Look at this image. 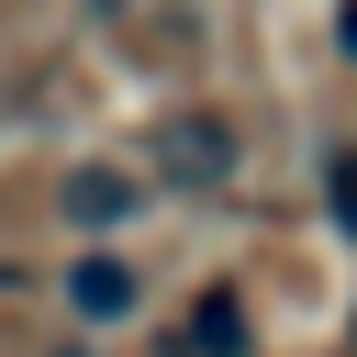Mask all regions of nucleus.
Here are the masks:
<instances>
[{"instance_id": "nucleus-1", "label": "nucleus", "mask_w": 357, "mask_h": 357, "mask_svg": "<svg viewBox=\"0 0 357 357\" xmlns=\"http://www.w3.org/2000/svg\"><path fill=\"white\" fill-rule=\"evenodd\" d=\"M156 167H167V178H190V190H212V178L234 167V134H223L212 112H178V123L156 134Z\"/></svg>"}, {"instance_id": "nucleus-2", "label": "nucleus", "mask_w": 357, "mask_h": 357, "mask_svg": "<svg viewBox=\"0 0 357 357\" xmlns=\"http://www.w3.org/2000/svg\"><path fill=\"white\" fill-rule=\"evenodd\" d=\"M67 212L100 234V223H123V212H134V178H123V167H78V178H67Z\"/></svg>"}, {"instance_id": "nucleus-3", "label": "nucleus", "mask_w": 357, "mask_h": 357, "mask_svg": "<svg viewBox=\"0 0 357 357\" xmlns=\"http://www.w3.org/2000/svg\"><path fill=\"white\" fill-rule=\"evenodd\" d=\"M67 301H78L89 324H112V312H134V268H112V257H89V268L67 279Z\"/></svg>"}, {"instance_id": "nucleus-4", "label": "nucleus", "mask_w": 357, "mask_h": 357, "mask_svg": "<svg viewBox=\"0 0 357 357\" xmlns=\"http://www.w3.org/2000/svg\"><path fill=\"white\" fill-rule=\"evenodd\" d=\"M335 223L357 234V156H335Z\"/></svg>"}]
</instances>
